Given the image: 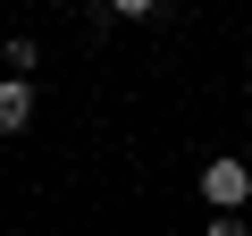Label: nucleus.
I'll return each mask as SVG.
<instances>
[{
	"mask_svg": "<svg viewBox=\"0 0 252 236\" xmlns=\"http://www.w3.org/2000/svg\"><path fill=\"white\" fill-rule=\"evenodd\" d=\"M109 9H118V17H152L160 0H109Z\"/></svg>",
	"mask_w": 252,
	"mask_h": 236,
	"instance_id": "3",
	"label": "nucleus"
},
{
	"mask_svg": "<svg viewBox=\"0 0 252 236\" xmlns=\"http://www.w3.org/2000/svg\"><path fill=\"white\" fill-rule=\"evenodd\" d=\"M26 127H34V84L9 76V84H0V135H26Z\"/></svg>",
	"mask_w": 252,
	"mask_h": 236,
	"instance_id": "2",
	"label": "nucleus"
},
{
	"mask_svg": "<svg viewBox=\"0 0 252 236\" xmlns=\"http://www.w3.org/2000/svg\"><path fill=\"white\" fill-rule=\"evenodd\" d=\"M202 194H210V202H244V194H252V169L227 152V160H210V169H202Z\"/></svg>",
	"mask_w": 252,
	"mask_h": 236,
	"instance_id": "1",
	"label": "nucleus"
}]
</instances>
